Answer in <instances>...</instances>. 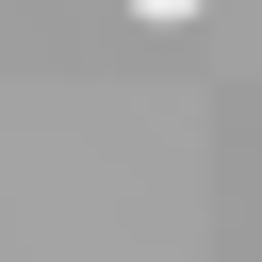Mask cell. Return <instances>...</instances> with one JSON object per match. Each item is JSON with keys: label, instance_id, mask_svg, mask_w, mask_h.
<instances>
[{"label": "cell", "instance_id": "obj_1", "mask_svg": "<svg viewBox=\"0 0 262 262\" xmlns=\"http://www.w3.org/2000/svg\"><path fill=\"white\" fill-rule=\"evenodd\" d=\"M147 16H196V0H147Z\"/></svg>", "mask_w": 262, "mask_h": 262}]
</instances>
